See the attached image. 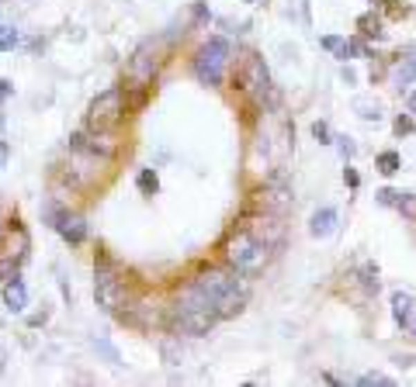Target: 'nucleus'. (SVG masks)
I'll use <instances>...</instances> for the list:
<instances>
[{
    "instance_id": "4",
    "label": "nucleus",
    "mask_w": 416,
    "mask_h": 387,
    "mask_svg": "<svg viewBox=\"0 0 416 387\" xmlns=\"http://www.w3.org/2000/svg\"><path fill=\"white\" fill-rule=\"evenodd\" d=\"M94 301L108 315H118L125 308V301H129L125 280L118 277V270H115L111 259H97V266H94Z\"/></svg>"
},
{
    "instance_id": "19",
    "label": "nucleus",
    "mask_w": 416,
    "mask_h": 387,
    "mask_svg": "<svg viewBox=\"0 0 416 387\" xmlns=\"http://www.w3.org/2000/svg\"><path fill=\"white\" fill-rule=\"evenodd\" d=\"M399 215L406 218H416V194H395V204H392Z\"/></svg>"
},
{
    "instance_id": "23",
    "label": "nucleus",
    "mask_w": 416,
    "mask_h": 387,
    "mask_svg": "<svg viewBox=\"0 0 416 387\" xmlns=\"http://www.w3.org/2000/svg\"><path fill=\"white\" fill-rule=\"evenodd\" d=\"M361 277H364V280H361V284H364V290H371V294H378V287H381V284H378V270H375L371 263L364 266V273H361Z\"/></svg>"
},
{
    "instance_id": "25",
    "label": "nucleus",
    "mask_w": 416,
    "mask_h": 387,
    "mask_svg": "<svg viewBox=\"0 0 416 387\" xmlns=\"http://www.w3.org/2000/svg\"><path fill=\"white\" fill-rule=\"evenodd\" d=\"M343 183H347L350 190H357V187H361V177H357V170H354V166H347V170H343Z\"/></svg>"
},
{
    "instance_id": "5",
    "label": "nucleus",
    "mask_w": 416,
    "mask_h": 387,
    "mask_svg": "<svg viewBox=\"0 0 416 387\" xmlns=\"http://www.w3.org/2000/svg\"><path fill=\"white\" fill-rule=\"evenodd\" d=\"M226 70H229V42L226 39H208L194 52V77L205 87H219L226 80Z\"/></svg>"
},
{
    "instance_id": "20",
    "label": "nucleus",
    "mask_w": 416,
    "mask_h": 387,
    "mask_svg": "<svg viewBox=\"0 0 416 387\" xmlns=\"http://www.w3.org/2000/svg\"><path fill=\"white\" fill-rule=\"evenodd\" d=\"M139 190H142V194H149V197L160 190V180H156V173H153V170H139Z\"/></svg>"
},
{
    "instance_id": "12",
    "label": "nucleus",
    "mask_w": 416,
    "mask_h": 387,
    "mask_svg": "<svg viewBox=\"0 0 416 387\" xmlns=\"http://www.w3.org/2000/svg\"><path fill=\"white\" fill-rule=\"evenodd\" d=\"M250 232L261 239V242H267L271 249L285 239V225H281V215H264V218H257L254 225H250Z\"/></svg>"
},
{
    "instance_id": "36",
    "label": "nucleus",
    "mask_w": 416,
    "mask_h": 387,
    "mask_svg": "<svg viewBox=\"0 0 416 387\" xmlns=\"http://www.w3.org/2000/svg\"><path fill=\"white\" fill-rule=\"evenodd\" d=\"M0 232H4V225H0Z\"/></svg>"
},
{
    "instance_id": "22",
    "label": "nucleus",
    "mask_w": 416,
    "mask_h": 387,
    "mask_svg": "<svg viewBox=\"0 0 416 387\" xmlns=\"http://www.w3.org/2000/svg\"><path fill=\"white\" fill-rule=\"evenodd\" d=\"M357 384H361V387H375V384H381V387H392L395 380H392V377H385V373H364V377H357Z\"/></svg>"
},
{
    "instance_id": "31",
    "label": "nucleus",
    "mask_w": 416,
    "mask_h": 387,
    "mask_svg": "<svg viewBox=\"0 0 416 387\" xmlns=\"http://www.w3.org/2000/svg\"><path fill=\"white\" fill-rule=\"evenodd\" d=\"M409 115H416V87L409 90Z\"/></svg>"
},
{
    "instance_id": "26",
    "label": "nucleus",
    "mask_w": 416,
    "mask_h": 387,
    "mask_svg": "<svg viewBox=\"0 0 416 387\" xmlns=\"http://www.w3.org/2000/svg\"><path fill=\"white\" fill-rule=\"evenodd\" d=\"M395 194H399V190H388V187H385V190H378L375 197H378V204H385V208H392V204H395Z\"/></svg>"
},
{
    "instance_id": "16",
    "label": "nucleus",
    "mask_w": 416,
    "mask_h": 387,
    "mask_svg": "<svg viewBox=\"0 0 416 387\" xmlns=\"http://www.w3.org/2000/svg\"><path fill=\"white\" fill-rule=\"evenodd\" d=\"M375 166H378L381 177H395V173L402 170V159H399V152H378Z\"/></svg>"
},
{
    "instance_id": "14",
    "label": "nucleus",
    "mask_w": 416,
    "mask_h": 387,
    "mask_svg": "<svg viewBox=\"0 0 416 387\" xmlns=\"http://www.w3.org/2000/svg\"><path fill=\"white\" fill-rule=\"evenodd\" d=\"M413 311H416V301H413V294H409V290H392V318H395L402 328L409 325Z\"/></svg>"
},
{
    "instance_id": "9",
    "label": "nucleus",
    "mask_w": 416,
    "mask_h": 387,
    "mask_svg": "<svg viewBox=\"0 0 416 387\" xmlns=\"http://www.w3.org/2000/svg\"><path fill=\"white\" fill-rule=\"evenodd\" d=\"M236 80H240V87H243L247 94H254V97L267 94V87H271V73H267V66H264L261 56H247V59L240 63V70H236Z\"/></svg>"
},
{
    "instance_id": "15",
    "label": "nucleus",
    "mask_w": 416,
    "mask_h": 387,
    "mask_svg": "<svg viewBox=\"0 0 416 387\" xmlns=\"http://www.w3.org/2000/svg\"><path fill=\"white\" fill-rule=\"evenodd\" d=\"M413 80H416V56H413V59H402V63L392 70V87H395L399 94H402Z\"/></svg>"
},
{
    "instance_id": "35",
    "label": "nucleus",
    "mask_w": 416,
    "mask_h": 387,
    "mask_svg": "<svg viewBox=\"0 0 416 387\" xmlns=\"http://www.w3.org/2000/svg\"><path fill=\"white\" fill-rule=\"evenodd\" d=\"M247 4H257V0H247Z\"/></svg>"
},
{
    "instance_id": "17",
    "label": "nucleus",
    "mask_w": 416,
    "mask_h": 387,
    "mask_svg": "<svg viewBox=\"0 0 416 387\" xmlns=\"http://www.w3.org/2000/svg\"><path fill=\"white\" fill-rule=\"evenodd\" d=\"M18 42H21V32L15 25H0V52L18 49Z\"/></svg>"
},
{
    "instance_id": "7",
    "label": "nucleus",
    "mask_w": 416,
    "mask_h": 387,
    "mask_svg": "<svg viewBox=\"0 0 416 387\" xmlns=\"http://www.w3.org/2000/svg\"><path fill=\"white\" fill-rule=\"evenodd\" d=\"M28 232L25 228H15L8 239H4V246H0V280H11V277H18L21 273V263L28 259Z\"/></svg>"
},
{
    "instance_id": "27",
    "label": "nucleus",
    "mask_w": 416,
    "mask_h": 387,
    "mask_svg": "<svg viewBox=\"0 0 416 387\" xmlns=\"http://www.w3.org/2000/svg\"><path fill=\"white\" fill-rule=\"evenodd\" d=\"M395 132H399V135H409V132H413V118H395Z\"/></svg>"
},
{
    "instance_id": "33",
    "label": "nucleus",
    "mask_w": 416,
    "mask_h": 387,
    "mask_svg": "<svg viewBox=\"0 0 416 387\" xmlns=\"http://www.w3.org/2000/svg\"><path fill=\"white\" fill-rule=\"evenodd\" d=\"M0 373H4V346H0Z\"/></svg>"
},
{
    "instance_id": "2",
    "label": "nucleus",
    "mask_w": 416,
    "mask_h": 387,
    "mask_svg": "<svg viewBox=\"0 0 416 387\" xmlns=\"http://www.w3.org/2000/svg\"><path fill=\"white\" fill-rule=\"evenodd\" d=\"M194 280H198V287L208 297L216 301V308H219L223 318H236L247 308V301H250V277L240 273V270H233V266L229 270H205Z\"/></svg>"
},
{
    "instance_id": "24",
    "label": "nucleus",
    "mask_w": 416,
    "mask_h": 387,
    "mask_svg": "<svg viewBox=\"0 0 416 387\" xmlns=\"http://www.w3.org/2000/svg\"><path fill=\"white\" fill-rule=\"evenodd\" d=\"M312 135H316L323 146H330V128H326V121H316V125H312Z\"/></svg>"
},
{
    "instance_id": "13",
    "label": "nucleus",
    "mask_w": 416,
    "mask_h": 387,
    "mask_svg": "<svg viewBox=\"0 0 416 387\" xmlns=\"http://www.w3.org/2000/svg\"><path fill=\"white\" fill-rule=\"evenodd\" d=\"M4 308H8L11 315H21V311L28 308V287H25L21 273L11 277V280H4Z\"/></svg>"
},
{
    "instance_id": "11",
    "label": "nucleus",
    "mask_w": 416,
    "mask_h": 387,
    "mask_svg": "<svg viewBox=\"0 0 416 387\" xmlns=\"http://www.w3.org/2000/svg\"><path fill=\"white\" fill-rule=\"evenodd\" d=\"M337 208L333 204H323V208H316L312 211V218H309V235L312 239H330L333 232H337Z\"/></svg>"
},
{
    "instance_id": "30",
    "label": "nucleus",
    "mask_w": 416,
    "mask_h": 387,
    "mask_svg": "<svg viewBox=\"0 0 416 387\" xmlns=\"http://www.w3.org/2000/svg\"><path fill=\"white\" fill-rule=\"evenodd\" d=\"M337 142H340V152H343V156H354V142H350V139H337Z\"/></svg>"
},
{
    "instance_id": "10",
    "label": "nucleus",
    "mask_w": 416,
    "mask_h": 387,
    "mask_svg": "<svg viewBox=\"0 0 416 387\" xmlns=\"http://www.w3.org/2000/svg\"><path fill=\"white\" fill-rule=\"evenodd\" d=\"M156 70H160V42H142L139 49H135V56H132V63H129V77L135 80V83H149L153 77H156Z\"/></svg>"
},
{
    "instance_id": "21",
    "label": "nucleus",
    "mask_w": 416,
    "mask_h": 387,
    "mask_svg": "<svg viewBox=\"0 0 416 387\" xmlns=\"http://www.w3.org/2000/svg\"><path fill=\"white\" fill-rule=\"evenodd\" d=\"M91 346H94V349H97L101 356H108V363H111V366H118V363H122V356H118V349H115V346H111L108 339H94Z\"/></svg>"
},
{
    "instance_id": "3",
    "label": "nucleus",
    "mask_w": 416,
    "mask_h": 387,
    "mask_svg": "<svg viewBox=\"0 0 416 387\" xmlns=\"http://www.w3.org/2000/svg\"><path fill=\"white\" fill-rule=\"evenodd\" d=\"M226 259H229L233 270H240V273H247V277H257V273H264V266L271 263V246L261 242L250 228H240V232H233L229 242H226Z\"/></svg>"
},
{
    "instance_id": "28",
    "label": "nucleus",
    "mask_w": 416,
    "mask_h": 387,
    "mask_svg": "<svg viewBox=\"0 0 416 387\" xmlns=\"http://www.w3.org/2000/svg\"><path fill=\"white\" fill-rule=\"evenodd\" d=\"M8 156H11V146L4 142V135H0V170L8 166Z\"/></svg>"
},
{
    "instance_id": "6",
    "label": "nucleus",
    "mask_w": 416,
    "mask_h": 387,
    "mask_svg": "<svg viewBox=\"0 0 416 387\" xmlns=\"http://www.w3.org/2000/svg\"><path fill=\"white\" fill-rule=\"evenodd\" d=\"M122 87H108L104 94H97L87 108V132H111L122 121Z\"/></svg>"
},
{
    "instance_id": "34",
    "label": "nucleus",
    "mask_w": 416,
    "mask_h": 387,
    "mask_svg": "<svg viewBox=\"0 0 416 387\" xmlns=\"http://www.w3.org/2000/svg\"><path fill=\"white\" fill-rule=\"evenodd\" d=\"M4 125H8V121H4V115H0V135H4Z\"/></svg>"
},
{
    "instance_id": "29",
    "label": "nucleus",
    "mask_w": 416,
    "mask_h": 387,
    "mask_svg": "<svg viewBox=\"0 0 416 387\" xmlns=\"http://www.w3.org/2000/svg\"><path fill=\"white\" fill-rule=\"evenodd\" d=\"M15 94V87H11V80H0V101H8Z\"/></svg>"
},
{
    "instance_id": "1",
    "label": "nucleus",
    "mask_w": 416,
    "mask_h": 387,
    "mask_svg": "<svg viewBox=\"0 0 416 387\" xmlns=\"http://www.w3.org/2000/svg\"><path fill=\"white\" fill-rule=\"evenodd\" d=\"M219 321H223V315H219L216 301L198 287V280H187L184 290L177 294L173 308H170V325H173V332L198 339V335H208Z\"/></svg>"
},
{
    "instance_id": "32",
    "label": "nucleus",
    "mask_w": 416,
    "mask_h": 387,
    "mask_svg": "<svg viewBox=\"0 0 416 387\" xmlns=\"http://www.w3.org/2000/svg\"><path fill=\"white\" fill-rule=\"evenodd\" d=\"M406 332H409V335H416V311H413V318H409V325H406Z\"/></svg>"
},
{
    "instance_id": "8",
    "label": "nucleus",
    "mask_w": 416,
    "mask_h": 387,
    "mask_svg": "<svg viewBox=\"0 0 416 387\" xmlns=\"http://www.w3.org/2000/svg\"><path fill=\"white\" fill-rule=\"evenodd\" d=\"M46 221H49L70 246H80V242L87 239V221H84L80 215H73L70 208H63V204H46Z\"/></svg>"
},
{
    "instance_id": "18",
    "label": "nucleus",
    "mask_w": 416,
    "mask_h": 387,
    "mask_svg": "<svg viewBox=\"0 0 416 387\" xmlns=\"http://www.w3.org/2000/svg\"><path fill=\"white\" fill-rule=\"evenodd\" d=\"M354 111H357L364 121H378V118H381V108H378V101H364V97H357V101H354Z\"/></svg>"
}]
</instances>
